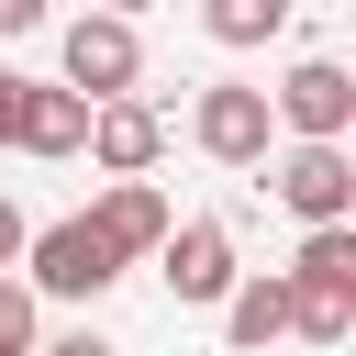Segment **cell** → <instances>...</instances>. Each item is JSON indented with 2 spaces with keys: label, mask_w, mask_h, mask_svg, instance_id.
<instances>
[{
  "label": "cell",
  "mask_w": 356,
  "mask_h": 356,
  "mask_svg": "<svg viewBox=\"0 0 356 356\" xmlns=\"http://www.w3.org/2000/svg\"><path fill=\"white\" fill-rule=\"evenodd\" d=\"M111 278H122V256H111V234H100L89 211L22 234V289H33V300H100Z\"/></svg>",
  "instance_id": "2"
},
{
  "label": "cell",
  "mask_w": 356,
  "mask_h": 356,
  "mask_svg": "<svg viewBox=\"0 0 356 356\" xmlns=\"http://www.w3.org/2000/svg\"><path fill=\"white\" fill-rule=\"evenodd\" d=\"M56 78H67L78 100H122V89L145 78V33H134L122 11H78V22L56 33Z\"/></svg>",
  "instance_id": "3"
},
{
  "label": "cell",
  "mask_w": 356,
  "mask_h": 356,
  "mask_svg": "<svg viewBox=\"0 0 356 356\" xmlns=\"http://www.w3.org/2000/svg\"><path fill=\"white\" fill-rule=\"evenodd\" d=\"M0 356H33V289L0 278Z\"/></svg>",
  "instance_id": "13"
},
{
  "label": "cell",
  "mask_w": 356,
  "mask_h": 356,
  "mask_svg": "<svg viewBox=\"0 0 356 356\" xmlns=\"http://www.w3.org/2000/svg\"><path fill=\"white\" fill-rule=\"evenodd\" d=\"M11 89H22V78H0V145H11Z\"/></svg>",
  "instance_id": "17"
},
{
  "label": "cell",
  "mask_w": 356,
  "mask_h": 356,
  "mask_svg": "<svg viewBox=\"0 0 356 356\" xmlns=\"http://www.w3.org/2000/svg\"><path fill=\"white\" fill-rule=\"evenodd\" d=\"M0 33H44V0H0Z\"/></svg>",
  "instance_id": "15"
},
{
  "label": "cell",
  "mask_w": 356,
  "mask_h": 356,
  "mask_svg": "<svg viewBox=\"0 0 356 356\" xmlns=\"http://www.w3.org/2000/svg\"><path fill=\"white\" fill-rule=\"evenodd\" d=\"M100 11H122V22H134V11H156V0H100Z\"/></svg>",
  "instance_id": "18"
},
{
  "label": "cell",
  "mask_w": 356,
  "mask_h": 356,
  "mask_svg": "<svg viewBox=\"0 0 356 356\" xmlns=\"http://www.w3.org/2000/svg\"><path fill=\"white\" fill-rule=\"evenodd\" d=\"M78 134H89V100L67 78H22L11 89V145L22 156H78Z\"/></svg>",
  "instance_id": "9"
},
{
  "label": "cell",
  "mask_w": 356,
  "mask_h": 356,
  "mask_svg": "<svg viewBox=\"0 0 356 356\" xmlns=\"http://www.w3.org/2000/svg\"><path fill=\"white\" fill-rule=\"evenodd\" d=\"M278 278H289V334L300 345H345L356 334V222H312Z\"/></svg>",
  "instance_id": "1"
},
{
  "label": "cell",
  "mask_w": 356,
  "mask_h": 356,
  "mask_svg": "<svg viewBox=\"0 0 356 356\" xmlns=\"http://www.w3.org/2000/svg\"><path fill=\"white\" fill-rule=\"evenodd\" d=\"M22 234H33V222H22V200L0 189V267H22Z\"/></svg>",
  "instance_id": "14"
},
{
  "label": "cell",
  "mask_w": 356,
  "mask_h": 356,
  "mask_svg": "<svg viewBox=\"0 0 356 356\" xmlns=\"http://www.w3.org/2000/svg\"><path fill=\"white\" fill-rule=\"evenodd\" d=\"M78 156H100L111 178H156V156H167V111L156 100H89V134H78Z\"/></svg>",
  "instance_id": "7"
},
{
  "label": "cell",
  "mask_w": 356,
  "mask_h": 356,
  "mask_svg": "<svg viewBox=\"0 0 356 356\" xmlns=\"http://www.w3.org/2000/svg\"><path fill=\"white\" fill-rule=\"evenodd\" d=\"M200 33L234 44V56H245V44H278V33H289V0H200Z\"/></svg>",
  "instance_id": "12"
},
{
  "label": "cell",
  "mask_w": 356,
  "mask_h": 356,
  "mask_svg": "<svg viewBox=\"0 0 356 356\" xmlns=\"http://www.w3.org/2000/svg\"><path fill=\"white\" fill-rule=\"evenodd\" d=\"M156 278H167V300L211 312V300L234 289V234H222V222H167V234H156Z\"/></svg>",
  "instance_id": "8"
},
{
  "label": "cell",
  "mask_w": 356,
  "mask_h": 356,
  "mask_svg": "<svg viewBox=\"0 0 356 356\" xmlns=\"http://www.w3.org/2000/svg\"><path fill=\"white\" fill-rule=\"evenodd\" d=\"M211 312H222V345H234V356H267V345L289 334V278H278V267H234V289H222Z\"/></svg>",
  "instance_id": "10"
},
{
  "label": "cell",
  "mask_w": 356,
  "mask_h": 356,
  "mask_svg": "<svg viewBox=\"0 0 356 356\" xmlns=\"http://www.w3.org/2000/svg\"><path fill=\"white\" fill-rule=\"evenodd\" d=\"M89 222H100V234H111V256L134 267V256H156V234H167L178 211H167V189H156V178H111Z\"/></svg>",
  "instance_id": "11"
},
{
  "label": "cell",
  "mask_w": 356,
  "mask_h": 356,
  "mask_svg": "<svg viewBox=\"0 0 356 356\" xmlns=\"http://www.w3.org/2000/svg\"><path fill=\"white\" fill-rule=\"evenodd\" d=\"M33 356H122V345H100V334H56V345H33Z\"/></svg>",
  "instance_id": "16"
},
{
  "label": "cell",
  "mask_w": 356,
  "mask_h": 356,
  "mask_svg": "<svg viewBox=\"0 0 356 356\" xmlns=\"http://www.w3.org/2000/svg\"><path fill=\"white\" fill-rule=\"evenodd\" d=\"M267 189H278L300 222H356V156H345V145H312V134L267 145Z\"/></svg>",
  "instance_id": "5"
},
{
  "label": "cell",
  "mask_w": 356,
  "mask_h": 356,
  "mask_svg": "<svg viewBox=\"0 0 356 356\" xmlns=\"http://www.w3.org/2000/svg\"><path fill=\"white\" fill-rule=\"evenodd\" d=\"M267 111H278V134H312V145H345V122H356V78L334 67V56H300L278 89H267Z\"/></svg>",
  "instance_id": "6"
},
{
  "label": "cell",
  "mask_w": 356,
  "mask_h": 356,
  "mask_svg": "<svg viewBox=\"0 0 356 356\" xmlns=\"http://www.w3.org/2000/svg\"><path fill=\"white\" fill-rule=\"evenodd\" d=\"M189 134H200V156H211V167H267L278 111H267V89H256V78H211V89L189 100Z\"/></svg>",
  "instance_id": "4"
}]
</instances>
